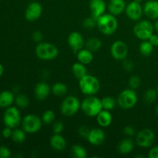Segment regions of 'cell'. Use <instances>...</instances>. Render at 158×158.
<instances>
[{
	"label": "cell",
	"instance_id": "6da1fadb",
	"mask_svg": "<svg viewBox=\"0 0 158 158\" xmlns=\"http://www.w3.org/2000/svg\"><path fill=\"white\" fill-rule=\"evenodd\" d=\"M97 27L104 35H112L118 28V21L115 15L110 13H104L97 19Z\"/></svg>",
	"mask_w": 158,
	"mask_h": 158
},
{
	"label": "cell",
	"instance_id": "7a4b0ae2",
	"mask_svg": "<svg viewBox=\"0 0 158 158\" xmlns=\"http://www.w3.org/2000/svg\"><path fill=\"white\" fill-rule=\"evenodd\" d=\"M80 108L87 117H96L97 114L103 110V106L101 100L93 95L87 96L81 102Z\"/></svg>",
	"mask_w": 158,
	"mask_h": 158
},
{
	"label": "cell",
	"instance_id": "3957f363",
	"mask_svg": "<svg viewBox=\"0 0 158 158\" xmlns=\"http://www.w3.org/2000/svg\"><path fill=\"white\" fill-rule=\"evenodd\" d=\"M79 86L83 94L86 96H93L99 92L100 83L97 77L86 74L83 78L79 80Z\"/></svg>",
	"mask_w": 158,
	"mask_h": 158
},
{
	"label": "cell",
	"instance_id": "277c9868",
	"mask_svg": "<svg viewBox=\"0 0 158 158\" xmlns=\"http://www.w3.org/2000/svg\"><path fill=\"white\" fill-rule=\"evenodd\" d=\"M35 52L39 59L44 61L55 60L59 54V50L55 45L49 43H39L35 47Z\"/></svg>",
	"mask_w": 158,
	"mask_h": 158
},
{
	"label": "cell",
	"instance_id": "5b68a950",
	"mask_svg": "<svg viewBox=\"0 0 158 158\" xmlns=\"http://www.w3.org/2000/svg\"><path fill=\"white\" fill-rule=\"evenodd\" d=\"M137 95L134 89H126L122 91L117 98L119 106L123 110H130L134 107L137 103Z\"/></svg>",
	"mask_w": 158,
	"mask_h": 158
},
{
	"label": "cell",
	"instance_id": "8992f818",
	"mask_svg": "<svg viewBox=\"0 0 158 158\" xmlns=\"http://www.w3.org/2000/svg\"><path fill=\"white\" fill-rule=\"evenodd\" d=\"M80 106H81V102L77 97L74 96H69L66 97L62 102L60 110L65 117H73L78 112Z\"/></svg>",
	"mask_w": 158,
	"mask_h": 158
},
{
	"label": "cell",
	"instance_id": "52a82bcc",
	"mask_svg": "<svg viewBox=\"0 0 158 158\" xmlns=\"http://www.w3.org/2000/svg\"><path fill=\"white\" fill-rule=\"evenodd\" d=\"M154 26L149 20H141L134 27V33L139 40H148L154 34Z\"/></svg>",
	"mask_w": 158,
	"mask_h": 158
},
{
	"label": "cell",
	"instance_id": "ba28073f",
	"mask_svg": "<svg viewBox=\"0 0 158 158\" xmlns=\"http://www.w3.org/2000/svg\"><path fill=\"white\" fill-rule=\"evenodd\" d=\"M21 124L26 134H35L41 129L43 120L35 114H28L22 120Z\"/></svg>",
	"mask_w": 158,
	"mask_h": 158
},
{
	"label": "cell",
	"instance_id": "9c48e42d",
	"mask_svg": "<svg viewBox=\"0 0 158 158\" xmlns=\"http://www.w3.org/2000/svg\"><path fill=\"white\" fill-rule=\"evenodd\" d=\"M3 123L5 126L12 129L18 127L22 123V117L19 110L15 106H9L6 108L3 114Z\"/></svg>",
	"mask_w": 158,
	"mask_h": 158
},
{
	"label": "cell",
	"instance_id": "30bf717a",
	"mask_svg": "<svg viewBox=\"0 0 158 158\" xmlns=\"http://www.w3.org/2000/svg\"><path fill=\"white\" fill-rule=\"evenodd\" d=\"M155 135L151 129H143L139 131L136 136V143L142 148H148L152 146Z\"/></svg>",
	"mask_w": 158,
	"mask_h": 158
},
{
	"label": "cell",
	"instance_id": "8fae6325",
	"mask_svg": "<svg viewBox=\"0 0 158 158\" xmlns=\"http://www.w3.org/2000/svg\"><path fill=\"white\" fill-rule=\"evenodd\" d=\"M110 53L114 59L123 61L127 57L128 55L127 45L121 40H117L111 46Z\"/></svg>",
	"mask_w": 158,
	"mask_h": 158
},
{
	"label": "cell",
	"instance_id": "7c38bea8",
	"mask_svg": "<svg viewBox=\"0 0 158 158\" xmlns=\"http://www.w3.org/2000/svg\"><path fill=\"white\" fill-rule=\"evenodd\" d=\"M125 12H126L127 16L130 19L133 20V21H137V20L140 19L142 15H143V7L140 3L132 1L126 6Z\"/></svg>",
	"mask_w": 158,
	"mask_h": 158
},
{
	"label": "cell",
	"instance_id": "4fadbf2b",
	"mask_svg": "<svg viewBox=\"0 0 158 158\" xmlns=\"http://www.w3.org/2000/svg\"><path fill=\"white\" fill-rule=\"evenodd\" d=\"M43 7L37 2H32L28 5L25 11V17L29 22H34L38 19L42 15Z\"/></svg>",
	"mask_w": 158,
	"mask_h": 158
},
{
	"label": "cell",
	"instance_id": "5bb4252c",
	"mask_svg": "<svg viewBox=\"0 0 158 158\" xmlns=\"http://www.w3.org/2000/svg\"><path fill=\"white\" fill-rule=\"evenodd\" d=\"M68 44L69 47L77 53L79 50L83 49L85 46V41L81 33L78 32H73L68 36Z\"/></svg>",
	"mask_w": 158,
	"mask_h": 158
},
{
	"label": "cell",
	"instance_id": "9a60e30c",
	"mask_svg": "<svg viewBox=\"0 0 158 158\" xmlns=\"http://www.w3.org/2000/svg\"><path fill=\"white\" fill-rule=\"evenodd\" d=\"M106 7L107 6L104 0H90L89 2L91 15L97 19L105 13Z\"/></svg>",
	"mask_w": 158,
	"mask_h": 158
},
{
	"label": "cell",
	"instance_id": "2e32d148",
	"mask_svg": "<svg viewBox=\"0 0 158 158\" xmlns=\"http://www.w3.org/2000/svg\"><path fill=\"white\" fill-rule=\"evenodd\" d=\"M105 137H106L103 130L100 128H94L89 131L87 140L90 144L99 146L104 142Z\"/></svg>",
	"mask_w": 158,
	"mask_h": 158
},
{
	"label": "cell",
	"instance_id": "e0dca14e",
	"mask_svg": "<svg viewBox=\"0 0 158 158\" xmlns=\"http://www.w3.org/2000/svg\"><path fill=\"white\" fill-rule=\"evenodd\" d=\"M143 13L150 19H158V1L149 0L146 2L143 7Z\"/></svg>",
	"mask_w": 158,
	"mask_h": 158
},
{
	"label": "cell",
	"instance_id": "ac0fdd59",
	"mask_svg": "<svg viewBox=\"0 0 158 158\" xmlns=\"http://www.w3.org/2000/svg\"><path fill=\"white\" fill-rule=\"evenodd\" d=\"M126 6L127 5L125 0H110L107 9L110 13L116 16V15H119L125 12Z\"/></svg>",
	"mask_w": 158,
	"mask_h": 158
},
{
	"label": "cell",
	"instance_id": "d6986e66",
	"mask_svg": "<svg viewBox=\"0 0 158 158\" xmlns=\"http://www.w3.org/2000/svg\"><path fill=\"white\" fill-rule=\"evenodd\" d=\"M51 91V88L48 83L45 82H40L35 85L34 94L38 100H43L49 97Z\"/></svg>",
	"mask_w": 158,
	"mask_h": 158
},
{
	"label": "cell",
	"instance_id": "ffe728a7",
	"mask_svg": "<svg viewBox=\"0 0 158 158\" xmlns=\"http://www.w3.org/2000/svg\"><path fill=\"white\" fill-rule=\"evenodd\" d=\"M51 148L56 151H63L66 148V140L60 134H54L49 140Z\"/></svg>",
	"mask_w": 158,
	"mask_h": 158
},
{
	"label": "cell",
	"instance_id": "44dd1931",
	"mask_svg": "<svg viewBox=\"0 0 158 158\" xmlns=\"http://www.w3.org/2000/svg\"><path fill=\"white\" fill-rule=\"evenodd\" d=\"M97 122L101 127H107L112 123L113 117L110 111L103 109L96 117Z\"/></svg>",
	"mask_w": 158,
	"mask_h": 158
},
{
	"label": "cell",
	"instance_id": "7402d4cb",
	"mask_svg": "<svg viewBox=\"0 0 158 158\" xmlns=\"http://www.w3.org/2000/svg\"><path fill=\"white\" fill-rule=\"evenodd\" d=\"M15 101L13 93L9 90H4L0 93V107L8 108L12 106Z\"/></svg>",
	"mask_w": 158,
	"mask_h": 158
},
{
	"label": "cell",
	"instance_id": "603a6c76",
	"mask_svg": "<svg viewBox=\"0 0 158 158\" xmlns=\"http://www.w3.org/2000/svg\"><path fill=\"white\" fill-rule=\"evenodd\" d=\"M77 58L78 62L84 65L89 64L94 60V54L93 52L88 49H81L77 52Z\"/></svg>",
	"mask_w": 158,
	"mask_h": 158
},
{
	"label": "cell",
	"instance_id": "cb8c5ba5",
	"mask_svg": "<svg viewBox=\"0 0 158 158\" xmlns=\"http://www.w3.org/2000/svg\"><path fill=\"white\" fill-rule=\"evenodd\" d=\"M117 149H118L119 153L123 155L131 154L134 149V141L129 138L124 139L119 143Z\"/></svg>",
	"mask_w": 158,
	"mask_h": 158
},
{
	"label": "cell",
	"instance_id": "d4e9b609",
	"mask_svg": "<svg viewBox=\"0 0 158 158\" xmlns=\"http://www.w3.org/2000/svg\"><path fill=\"white\" fill-rule=\"evenodd\" d=\"M72 72L73 74L75 76L76 78L80 80L87 74V69L86 67V65L83 64L80 62H77V63H75L73 65Z\"/></svg>",
	"mask_w": 158,
	"mask_h": 158
},
{
	"label": "cell",
	"instance_id": "484cf974",
	"mask_svg": "<svg viewBox=\"0 0 158 158\" xmlns=\"http://www.w3.org/2000/svg\"><path fill=\"white\" fill-rule=\"evenodd\" d=\"M85 46H86V49L90 50L91 52H97L101 48L102 42L99 38L91 37L86 40V43H85Z\"/></svg>",
	"mask_w": 158,
	"mask_h": 158
},
{
	"label": "cell",
	"instance_id": "4316f807",
	"mask_svg": "<svg viewBox=\"0 0 158 158\" xmlns=\"http://www.w3.org/2000/svg\"><path fill=\"white\" fill-rule=\"evenodd\" d=\"M52 94L57 97H63L67 94L68 88L65 83L58 82V83H54L53 86L51 88Z\"/></svg>",
	"mask_w": 158,
	"mask_h": 158
},
{
	"label": "cell",
	"instance_id": "83f0119b",
	"mask_svg": "<svg viewBox=\"0 0 158 158\" xmlns=\"http://www.w3.org/2000/svg\"><path fill=\"white\" fill-rule=\"evenodd\" d=\"M154 46L150 43L149 40H143L139 46V51H140V54L144 56H149L152 54L153 51H154Z\"/></svg>",
	"mask_w": 158,
	"mask_h": 158
},
{
	"label": "cell",
	"instance_id": "f1b7e54d",
	"mask_svg": "<svg viewBox=\"0 0 158 158\" xmlns=\"http://www.w3.org/2000/svg\"><path fill=\"white\" fill-rule=\"evenodd\" d=\"M71 154L76 158H86L87 156L86 149L80 144H75L71 148Z\"/></svg>",
	"mask_w": 158,
	"mask_h": 158
},
{
	"label": "cell",
	"instance_id": "f546056e",
	"mask_svg": "<svg viewBox=\"0 0 158 158\" xmlns=\"http://www.w3.org/2000/svg\"><path fill=\"white\" fill-rule=\"evenodd\" d=\"M12 139L15 143H22L26 140V132L23 129H17L15 128L12 131Z\"/></svg>",
	"mask_w": 158,
	"mask_h": 158
},
{
	"label": "cell",
	"instance_id": "4dcf8cb0",
	"mask_svg": "<svg viewBox=\"0 0 158 158\" xmlns=\"http://www.w3.org/2000/svg\"><path fill=\"white\" fill-rule=\"evenodd\" d=\"M15 103L20 109H25L29 105V99L25 94H19L15 98Z\"/></svg>",
	"mask_w": 158,
	"mask_h": 158
},
{
	"label": "cell",
	"instance_id": "1f68e13d",
	"mask_svg": "<svg viewBox=\"0 0 158 158\" xmlns=\"http://www.w3.org/2000/svg\"><path fill=\"white\" fill-rule=\"evenodd\" d=\"M102 106L103 109L106 110L111 111L115 108L117 102L113 97H105L101 100Z\"/></svg>",
	"mask_w": 158,
	"mask_h": 158
},
{
	"label": "cell",
	"instance_id": "d6a6232c",
	"mask_svg": "<svg viewBox=\"0 0 158 158\" xmlns=\"http://www.w3.org/2000/svg\"><path fill=\"white\" fill-rule=\"evenodd\" d=\"M56 118V114L52 110H47L42 115V120L45 124H51L54 122Z\"/></svg>",
	"mask_w": 158,
	"mask_h": 158
},
{
	"label": "cell",
	"instance_id": "836d02e7",
	"mask_svg": "<svg viewBox=\"0 0 158 158\" xmlns=\"http://www.w3.org/2000/svg\"><path fill=\"white\" fill-rule=\"evenodd\" d=\"M158 95V93L157 89H148V90L145 92L143 98L146 103H153L157 99Z\"/></svg>",
	"mask_w": 158,
	"mask_h": 158
},
{
	"label": "cell",
	"instance_id": "e575fe53",
	"mask_svg": "<svg viewBox=\"0 0 158 158\" xmlns=\"http://www.w3.org/2000/svg\"><path fill=\"white\" fill-rule=\"evenodd\" d=\"M83 26L86 29H93L97 26V19L92 15L83 20Z\"/></svg>",
	"mask_w": 158,
	"mask_h": 158
},
{
	"label": "cell",
	"instance_id": "d590c367",
	"mask_svg": "<svg viewBox=\"0 0 158 158\" xmlns=\"http://www.w3.org/2000/svg\"><path fill=\"white\" fill-rule=\"evenodd\" d=\"M140 83H141V80L138 76H132L128 81L130 88L132 89H137L140 86Z\"/></svg>",
	"mask_w": 158,
	"mask_h": 158
},
{
	"label": "cell",
	"instance_id": "8d00e7d4",
	"mask_svg": "<svg viewBox=\"0 0 158 158\" xmlns=\"http://www.w3.org/2000/svg\"><path fill=\"white\" fill-rule=\"evenodd\" d=\"M63 123L60 121L55 122L53 123V126H52V131H53V134H61L63 131Z\"/></svg>",
	"mask_w": 158,
	"mask_h": 158
},
{
	"label": "cell",
	"instance_id": "74e56055",
	"mask_svg": "<svg viewBox=\"0 0 158 158\" xmlns=\"http://www.w3.org/2000/svg\"><path fill=\"white\" fill-rule=\"evenodd\" d=\"M10 157V150L6 146H0V158H9Z\"/></svg>",
	"mask_w": 158,
	"mask_h": 158
},
{
	"label": "cell",
	"instance_id": "f35d334b",
	"mask_svg": "<svg viewBox=\"0 0 158 158\" xmlns=\"http://www.w3.org/2000/svg\"><path fill=\"white\" fill-rule=\"evenodd\" d=\"M89 131H90V130L88 129L87 127L81 126L79 127L78 134H79V135H80L81 137H83V138L87 139L88 135H89Z\"/></svg>",
	"mask_w": 158,
	"mask_h": 158
},
{
	"label": "cell",
	"instance_id": "ab89813d",
	"mask_svg": "<svg viewBox=\"0 0 158 158\" xmlns=\"http://www.w3.org/2000/svg\"><path fill=\"white\" fill-rule=\"evenodd\" d=\"M123 67L126 71H131L134 69V65L131 60H127L126 58L125 60H123Z\"/></svg>",
	"mask_w": 158,
	"mask_h": 158
},
{
	"label": "cell",
	"instance_id": "60d3db41",
	"mask_svg": "<svg viewBox=\"0 0 158 158\" xmlns=\"http://www.w3.org/2000/svg\"><path fill=\"white\" fill-rule=\"evenodd\" d=\"M32 40L35 42V43H41L42 40L43 39V35L40 31L36 30L35 32H33L32 33Z\"/></svg>",
	"mask_w": 158,
	"mask_h": 158
},
{
	"label": "cell",
	"instance_id": "b9f144b4",
	"mask_svg": "<svg viewBox=\"0 0 158 158\" xmlns=\"http://www.w3.org/2000/svg\"><path fill=\"white\" fill-rule=\"evenodd\" d=\"M123 133H124V134L126 136L131 137H133V136L135 135L136 131L133 127L127 126V127H125L124 129H123Z\"/></svg>",
	"mask_w": 158,
	"mask_h": 158
},
{
	"label": "cell",
	"instance_id": "7bdbcfd3",
	"mask_svg": "<svg viewBox=\"0 0 158 158\" xmlns=\"http://www.w3.org/2000/svg\"><path fill=\"white\" fill-rule=\"evenodd\" d=\"M12 131H12V128L9 127H6L2 131V134L3 137H5V138H9V137H12Z\"/></svg>",
	"mask_w": 158,
	"mask_h": 158
},
{
	"label": "cell",
	"instance_id": "ee69618b",
	"mask_svg": "<svg viewBox=\"0 0 158 158\" xmlns=\"http://www.w3.org/2000/svg\"><path fill=\"white\" fill-rule=\"evenodd\" d=\"M149 158H158V146L153 147L148 153Z\"/></svg>",
	"mask_w": 158,
	"mask_h": 158
},
{
	"label": "cell",
	"instance_id": "f6af8a7d",
	"mask_svg": "<svg viewBox=\"0 0 158 158\" xmlns=\"http://www.w3.org/2000/svg\"><path fill=\"white\" fill-rule=\"evenodd\" d=\"M154 46H158V35L153 34L148 40Z\"/></svg>",
	"mask_w": 158,
	"mask_h": 158
},
{
	"label": "cell",
	"instance_id": "bcb514c9",
	"mask_svg": "<svg viewBox=\"0 0 158 158\" xmlns=\"http://www.w3.org/2000/svg\"><path fill=\"white\" fill-rule=\"evenodd\" d=\"M3 73H4V67H3L1 63H0V77H1L2 76Z\"/></svg>",
	"mask_w": 158,
	"mask_h": 158
},
{
	"label": "cell",
	"instance_id": "7dc6e473",
	"mask_svg": "<svg viewBox=\"0 0 158 158\" xmlns=\"http://www.w3.org/2000/svg\"><path fill=\"white\" fill-rule=\"evenodd\" d=\"M154 29H155L156 31H157V33H158V20H157V21H156V23H154Z\"/></svg>",
	"mask_w": 158,
	"mask_h": 158
},
{
	"label": "cell",
	"instance_id": "c3c4849f",
	"mask_svg": "<svg viewBox=\"0 0 158 158\" xmlns=\"http://www.w3.org/2000/svg\"><path fill=\"white\" fill-rule=\"evenodd\" d=\"M133 1H134V2H139V3H140V2H141L142 1H143V0H133Z\"/></svg>",
	"mask_w": 158,
	"mask_h": 158
},
{
	"label": "cell",
	"instance_id": "681fc988",
	"mask_svg": "<svg viewBox=\"0 0 158 158\" xmlns=\"http://www.w3.org/2000/svg\"><path fill=\"white\" fill-rule=\"evenodd\" d=\"M156 114H157V115L158 116V105L157 106V107H156Z\"/></svg>",
	"mask_w": 158,
	"mask_h": 158
},
{
	"label": "cell",
	"instance_id": "f907efd6",
	"mask_svg": "<svg viewBox=\"0 0 158 158\" xmlns=\"http://www.w3.org/2000/svg\"><path fill=\"white\" fill-rule=\"evenodd\" d=\"M157 93H158V86H157Z\"/></svg>",
	"mask_w": 158,
	"mask_h": 158
}]
</instances>
